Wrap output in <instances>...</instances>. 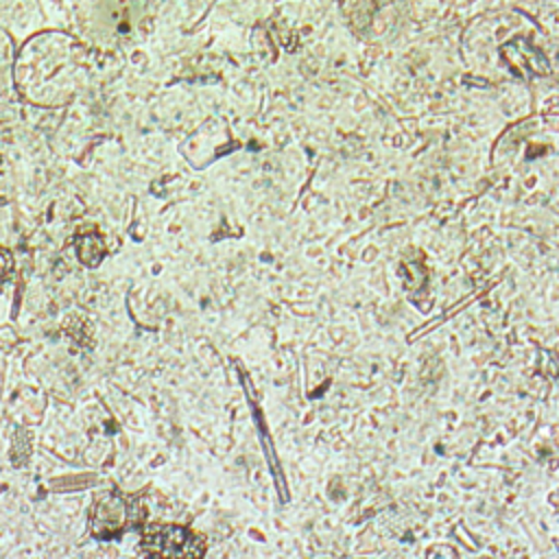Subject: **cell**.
I'll return each mask as SVG.
<instances>
[{
	"label": "cell",
	"mask_w": 559,
	"mask_h": 559,
	"mask_svg": "<svg viewBox=\"0 0 559 559\" xmlns=\"http://www.w3.org/2000/svg\"><path fill=\"white\" fill-rule=\"evenodd\" d=\"M133 520V507H129V502L122 496L107 493L94 504L90 515V528L96 537L107 539L118 535Z\"/></svg>",
	"instance_id": "cell-2"
},
{
	"label": "cell",
	"mask_w": 559,
	"mask_h": 559,
	"mask_svg": "<svg viewBox=\"0 0 559 559\" xmlns=\"http://www.w3.org/2000/svg\"><path fill=\"white\" fill-rule=\"evenodd\" d=\"M79 258L83 264H90V266H96L103 255H105V245H103V238L98 234H87L79 240Z\"/></svg>",
	"instance_id": "cell-3"
},
{
	"label": "cell",
	"mask_w": 559,
	"mask_h": 559,
	"mask_svg": "<svg viewBox=\"0 0 559 559\" xmlns=\"http://www.w3.org/2000/svg\"><path fill=\"white\" fill-rule=\"evenodd\" d=\"M142 548L153 559H203L205 539L179 524H146Z\"/></svg>",
	"instance_id": "cell-1"
}]
</instances>
